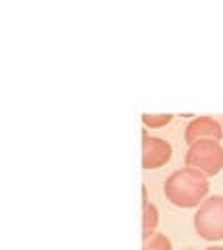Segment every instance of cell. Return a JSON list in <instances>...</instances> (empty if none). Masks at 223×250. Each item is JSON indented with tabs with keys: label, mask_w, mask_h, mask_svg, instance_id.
<instances>
[{
	"label": "cell",
	"mask_w": 223,
	"mask_h": 250,
	"mask_svg": "<svg viewBox=\"0 0 223 250\" xmlns=\"http://www.w3.org/2000/svg\"><path fill=\"white\" fill-rule=\"evenodd\" d=\"M209 177L192 167L173 171L163 186L165 198L178 208H198L209 196Z\"/></svg>",
	"instance_id": "6da1fadb"
},
{
	"label": "cell",
	"mask_w": 223,
	"mask_h": 250,
	"mask_svg": "<svg viewBox=\"0 0 223 250\" xmlns=\"http://www.w3.org/2000/svg\"><path fill=\"white\" fill-rule=\"evenodd\" d=\"M203 250H223V246H219V244H211V246H206V248H203Z\"/></svg>",
	"instance_id": "30bf717a"
},
{
	"label": "cell",
	"mask_w": 223,
	"mask_h": 250,
	"mask_svg": "<svg viewBox=\"0 0 223 250\" xmlns=\"http://www.w3.org/2000/svg\"><path fill=\"white\" fill-rule=\"evenodd\" d=\"M186 250H196V248H186Z\"/></svg>",
	"instance_id": "8fae6325"
},
{
	"label": "cell",
	"mask_w": 223,
	"mask_h": 250,
	"mask_svg": "<svg viewBox=\"0 0 223 250\" xmlns=\"http://www.w3.org/2000/svg\"><path fill=\"white\" fill-rule=\"evenodd\" d=\"M186 167L201 171L206 177L219 175L223 169V146L219 140H198L188 146Z\"/></svg>",
	"instance_id": "3957f363"
},
{
	"label": "cell",
	"mask_w": 223,
	"mask_h": 250,
	"mask_svg": "<svg viewBox=\"0 0 223 250\" xmlns=\"http://www.w3.org/2000/svg\"><path fill=\"white\" fill-rule=\"evenodd\" d=\"M142 250H173V244L165 233H152L148 240H144Z\"/></svg>",
	"instance_id": "52a82bcc"
},
{
	"label": "cell",
	"mask_w": 223,
	"mask_h": 250,
	"mask_svg": "<svg viewBox=\"0 0 223 250\" xmlns=\"http://www.w3.org/2000/svg\"><path fill=\"white\" fill-rule=\"evenodd\" d=\"M173 121V115L169 113H161V115H150V113H144L142 115V123L146 129H159V127H165V125H169Z\"/></svg>",
	"instance_id": "ba28073f"
},
{
	"label": "cell",
	"mask_w": 223,
	"mask_h": 250,
	"mask_svg": "<svg viewBox=\"0 0 223 250\" xmlns=\"http://www.w3.org/2000/svg\"><path fill=\"white\" fill-rule=\"evenodd\" d=\"M194 231L198 233V238L213 242V244L223 240V196L221 194L206 196L203 205L196 208Z\"/></svg>",
	"instance_id": "7a4b0ae2"
},
{
	"label": "cell",
	"mask_w": 223,
	"mask_h": 250,
	"mask_svg": "<svg viewBox=\"0 0 223 250\" xmlns=\"http://www.w3.org/2000/svg\"><path fill=\"white\" fill-rule=\"evenodd\" d=\"M148 190H146V186H142V207H146L148 205Z\"/></svg>",
	"instance_id": "9c48e42d"
},
{
	"label": "cell",
	"mask_w": 223,
	"mask_h": 250,
	"mask_svg": "<svg viewBox=\"0 0 223 250\" xmlns=\"http://www.w3.org/2000/svg\"><path fill=\"white\" fill-rule=\"evenodd\" d=\"M221 138H223V125L209 115L194 117L183 129V140H186L188 146L198 142V140H219L221 142Z\"/></svg>",
	"instance_id": "5b68a950"
},
{
	"label": "cell",
	"mask_w": 223,
	"mask_h": 250,
	"mask_svg": "<svg viewBox=\"0 0 223 250\" xmlns=\"http://www.w3.org/2000/svg\"><path fill=\"white\" fill-rule=\"evenodd\" d=\"M173 156V146L163 138L150 136L148 129L142 131V169H161Z\"/></svg>",
	"instance_id": "277c9868"
},
{
	"label": "cell",
	"mask_w": 223,
	"mask_h": 250,
	"mask_svg": "<svg viewBox=\"0 0 223 250\" xmlns=\"http://www.w3.org/2000/svg\"><path fill=\"white\" fill-rule=\"evenodd\" d=\"M159 225V208L157 205L148 202L146 207H142V242L148 240L152 233H157Z\"/></svg>",
	"instance_id": "8992f818"
},
{
	"label": "cell",
	"mask_w": 223,
	"mask_h": 250,
	"mask_svg": "<svg viewBox=\"0 0 223 250\" xmlns=\"http://www.w3.org/2000/svg\"><path fill=\"white\" fill-rule=\"evenodd\" d=\"M221 125H223V121H221Z\"/></svg>",
	"instance_id": "7c38bea8"
}]
</instances>
